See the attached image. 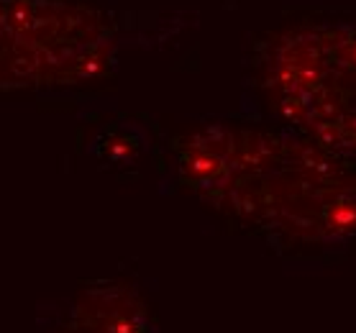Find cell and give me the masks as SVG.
Instances as JSON below:
<instances>
[{
  "label": "cell",
  "mask_w": 356,
  "mask_h": 333,
  "mask_svg": "<svg viewBox=\"0 0 356 333\" xmlns=\"http://www.w3.org/2000/svg\"><path fill=\"white\" fill-rule=\"evenodd\" d=\"M36 333H152L144 302L121 282L85 284Z\"/></svg>",
  "instance_id": "cell-2"
},
{
  "label": "cell",
  "mask_w": 356,
  "mask_h": 333,
  "mask_svg": "<svg viewBox=\"0 0 356 333\" xmlns=\"http://www.w3.org/2000/svg\"><path fill=\"white\" fill-rule=\"evenodd\" d=\"M118 29L88 0H0V90L72 88L113 67Z\"/></svg>",
  "instance_id": "cell-1"
}]
</instances>
